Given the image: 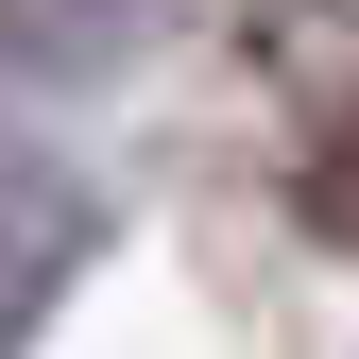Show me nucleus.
I'll use <instances>...</instances> for the list:
<instances>
[{"instance_id": "1", "label": "nucleus", "mask_w": 359, "mask_h": 359, "mask_svg": "<svg viewBox=\"0 0 359 359\" xmlns=\"http://www.w3.org/2000/svg\"><path fill=\"white\" fill-rule=\"evenodd\" d=\"M86 257H103V189L86 171H0V359L69 308Z\"/></svg>"}, {"instance_id": "2", "label": "nucleus", "mask_w": 359, "mask_h": 359, "mask_svg": "<svg viewBox=\"0 0 359 359\" xmlns=\"http://www.w3.org/2000/svg\"><path fill=\"white\" fill-rule=\"evenodd\" d=\"M291 205L325 222V240H359V103L325 120V137H308V171H291Z\"/></svg>"}]
</instances>
